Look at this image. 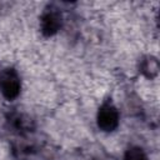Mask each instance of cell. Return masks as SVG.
<instances>
[{
    "mask_svg": "<svg viewBox=\"0 0 160 160\" xmlns=\"http://www.w3.org/2000/svg\"><path fill=\"white\" fill-rule=\"evenodd\" d=\"M1 88H2V92L8 98L15 96L19 91V81L16 75L11 71L5 72L1 78Z\"/></svg>",
    "mask_w": 160,
    "mask_h": 160,
    "instance_id": "1",
    "label": "cell"
},
{
    "mask_svg": "<svg viewBox=\"0 0 160 160\" xmlns=\"http://www.w3.org/2000/svg\"><path fill=\"white\" fill-rule=\"evenodd\" d=\"M116 122L118 116L115 110L111 106H104L99 114V125L105 130H110L116 125Z\"/></svg>",
    "mask_w": 160,
    "mask_h": 160,
    "instance_id": "2",
    "label": "cell"
},
{
    "mask_svg": "<svg viewBox=\"0 0 160 160\" xmlns=\"http://www.w3.org/2000/svg\"><path fill=\"white\" fill-rule=\"evenodd\" d=\"M126 160H146V158L144 156V154L139 149H134V150L129 151Z\"/></svg>",
    "mask_w": 160,
    "mask_h": 160,
    "instance_id": "3",
    "label": "cell"
}]
</instances>
